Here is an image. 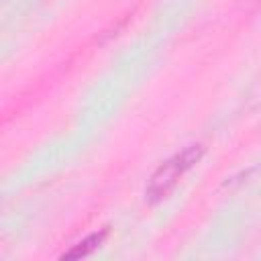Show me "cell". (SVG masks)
Here are the masks:
<instances>
[{
    "label": "cell",
    "instance_id": "6da1fadb",
    "mask_svg": "<svg viewBox=\"0 0 261 261\" xmlns=\"http://www.w3.org/2000/svg\"><path fill=\"white\" fill-rule=\"evenodd\" d=\"M204 157V147L200 143L188 145L181 151H177L175 155H171L167 161H163L153 175L149 177V184L145 188V198L151 204L161 202L163 198H167L173 188L177 186V181L196 165L200 163V159Z\"/></svg>",
    "mask_w": 261,
    "mask_h": 261
},
{
    "label": "cell",
    "instance_id": "7a4b0ae2",
    "mask_svg": "<svg viewBox=\"0 0 261 261\" xmlns=\"http://www.w3.org/2000/svg\"><path fill=\"white\" fill-rule=\"evenodd\" d=\"M106 237H108V228H102V230H98V232H92V234H88L86 239H82L80 243H75L67 253H63L61 259H80V257H88V255H92V253L104 243Z\"/></svg>",
    "mask_w": 261,
    "mask_h": 261
}]
</instances>
